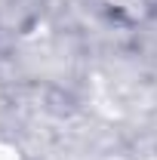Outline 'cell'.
<instances>
[{
	"label": "cell",
	"mask_w": 157,
	"mask_h": 160,
	"mask_svg": "<svg viewBox=\"0 0 157 160\" xmlns=\"http://www.w3.org/2000/svg\"><path fill=\"white\" fill-rule=\"evenodd\" d=\"M0 160H22L19 151L13 148V145H6V142H0Z\"/></svg>",
	"instance_id": "1"
}]
</instances>
